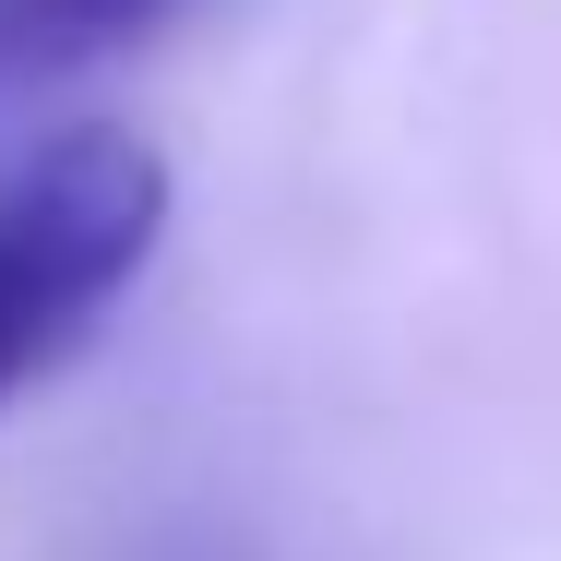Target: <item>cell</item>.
Returning <instances> with one entry per match:
<instances>
[{
	"label": "cell",
	"mask_w": 561,
	"mask_h": 561,
	"mask_svg": "<svg viewBox=\"0 0 561 561\" xmlns=\"http://www.w3.org/2000/svg\"><path fill=\"white\" fill-rule=\"evenodd\" d=\"M168 239V156L119 119L48 131L0 180V419L72 370V346L131 299Z\"/></svg>",
	"instance_id": "obj_1"
},
{
	"label": "cell",
	"mask_w": 561,
	"mask_h": 561,
	"mask_svg": "<svg viewBox=\"0 0 561 561\" xmlns=\"http://www.w3.org/2000/svg\"><path fill=\"white\" fill-rule=\"evenodd\" d=\"M168 0H0V72H60L96 60L119 36H144Z\"/></svg>",
	"instance_id": "obj_2"
}]
</instances>
